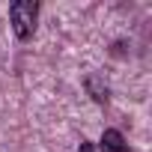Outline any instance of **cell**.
I'll use <instances>...</instances> for the list:
<instances>
[{
	"mask_svg": "<svg viewBox=\"0 0 152 152\" xmlns=\"http://www.w3.org/2000/svg\"><path fill=\"white\" fill-rule=\"evenodd\" d=\"M9 21H12V30L21 42L33 39L36 33V21H39V3L36 0H15L9 6Z\"/></svg>",
	"mask_w": 152,
	"mask_h": 152,
	"instance_id": "cell-1",
	"label": "cell"
},
{
	"mask_svg": "<svg viewBox=\"0 0 152 152\" xmlns=\"http://www.w3.org/2000/svg\"><path fill=\"white\" fill-rule=\"evenodd\" d=\"M99 149H102V152H131V149H128V143H125V137H122L116 128H107V131L102 134Z\"/></svg>",
	"mask_w": 152,
	"mask_h": 152,
	"instance_id": "cell-2",
	"label": "cell"
},
{
	"mask_svg": "<svg viewBox=\"0 0 152 152\" xmlns=\"http://www.w3.org/2000/svg\"><path fill=\"white\" fill-rule=\"evenodd\" d=\"M87 90L93 93L96 102H107V87H99V78L93 75V78H87Z\"/></svg>",
	"mask_w": 152,
	"mask_h": 152,
	"instance_id": "cell-3",
	"label": "cell"
},
{
	"mask_svg": "<svg viewBox=\"0 0 152 152\" xmlns=\"http://www.w3.org/2000/svg\"><path fill=\"white\" fill-rule=\"evenodd\" d=\"M81 152H93V146H90V143H84V146H81Z\"/></svg>",
	"mask_w": 152,
	"mask_h": 152,
	"instance_id": "cell-4",
	"label": "cell"
}]
</instances>
